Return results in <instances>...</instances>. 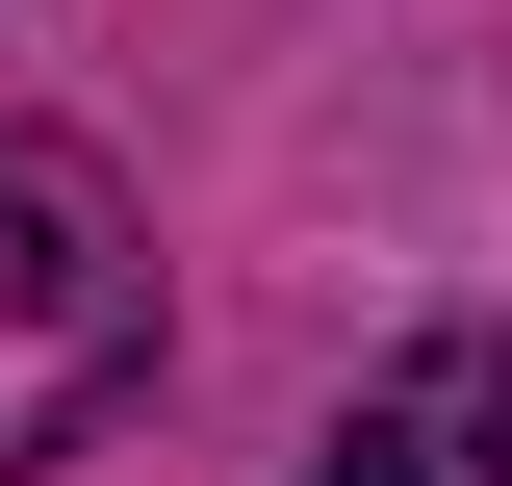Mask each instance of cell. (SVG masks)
I'll list each match as a JSON object with an SVG mask.
<instances>
[{
    "mask_svg": "<svg viewBox=\"0 0 512 486\" xmlns=\"http://www.w3.org/2000/svg\"><path fill=\"white\" fill-rule=\"evenodd\" d=\"M308 486H512V333H410V359L333 410Z\"/></svg>",
    "mask_w": 512,
    "mask_h": 486,
    "instance_id": "obj_2",
    "label": "cell"
},
{
    "mask_svg": "<svg viewBox=\"0 0 512 486\" xmlns=\"http://www.w3.org/2000/svg\"><path fill=\"white\" fill-rule=\"evenodd\" d=\"M128 384H154V231L77 128H0V486L77 461Z\"/></svg>",
    "mask_w": 512,
    "mask_h": 486,
    "instance_id": "obj_1",
    "label": "cell"
}]
</instances>
